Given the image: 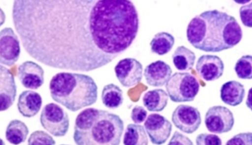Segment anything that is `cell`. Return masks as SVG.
<instances>
[{
	"mask_svg": "<svg viewBox=\"0 0 252 145\" xmlns=\"http://www.w3.org/2000/svg\"><path fill=\"white\" fill-rule=\"evenodd\" d=\"M124 122L117 115L95 108H88L77 116L73 140L78 145H118Z\"/></svg>",
	"mask_w": 252,
	"mask_h": 145,
	"instance_id": "3957f363",
	"label": "cell"
},
{
	"mask_svg": "<svg viewBox=\"0 0 252 145\" xmlns=\"http://www.w3.org/2000/svg\"><path fill=\"white\" fill-rule=\"evenodd\" d=\"M252 144V134L251 132L241 133L235 135L228 140L226 145H249Z\"/></svg>",
	"mask_w": 252,
	"mask_h": 145,
	"instance_id": "4316f807",
	"label": "cell"
},
{
	"mask_svg": "<svg viewBox=\"0 0 252 145\" xmlns=\"http://www.w3.org/2000/svg\"><path fill=\"white\" fill-rule=\"evenodd\" d=\"M236 3L240 4H244L251 1V0H233Z\"/></svg>",
	"mask_w": 252,
	"mask_h": 145,
	"instance_id": "d6a6232c",
	"label": "cell"
},
{
	"mask_svg": "<svg viewBox=\"0 0 252 145\" xmlns=\"http://www.w3.org/2000/svg\"><path fill=\"white\" fill-rule=\"evenodd\" d=\"M224 65L217 55H203L198 59L195 69L198 75L207 81H215L223 74Z\"/></svg>",
	"mask_w": 252,
	"mask_h": 145,
	"instance_id": "7c38bea8",
	"label": "cell"
},
{
	"mask_svg": "<svg viewBox=\"0 0 252 145\" xmlns=\"http://www.w3.org/2000/svg\"><path fill=\"white\" fill-rule=\"evenodd\" d=\"M147 112L145 108L139 105H135L131 110L130 118L136 124L143 122L147 118Z\"/></svg>",
	"mask_w": 252,
	"mask_h": 145,
	"instance_id": "83f0119b",
	"label": "cell"
},
{
	"mask_svg": "<svg viewBox=\"0 0 252 145\" xmlns=\"http://www.w3.org/2000/svg\"><path fill=\"white\" fill-rule=\"evenodd\" d=\"M197 145H222L221 139L214 134L201 133L198 134L195 139Z\"/></svg>",
	"mask_w": 252,
	"mask_h": 145,
	"instance_id": "484cf974",
	"label": "cell"
},
{
	"mask_svg": "<svg viewBox=\"0 0 252 145\" xmlns=\"http://www.w3.org/2000/svg\"><path fill=\"white\" fill-rule=\"evenodd\" d=\"M251 89H250L247 99L246 104L247 106L251 109Z\"/></svg>",
	"mask_w": 252,
	"mask_h": 145,
	"instance_id": "1f68e13d",
	"label": "cell"
},
{
	"mask_svg": "<svg viewBox=\"0 0 252 145\" xmlns=\"http://www.w3.org/2000/svg\"><path fill=\"white\" fill-rule=\"evenodd\" d=\"M49 90L55 101L72 112L94 104L97 98V87L94 80L82 73H57L50 81Z\"/></svg>",
	"mask_w": 252,
	"mask_h": 145,
	"instance_id": "277c9868",
	"label": "cell"
},
{
	"mask_svg": "<svg viewBox=\"0 0 252 145\" xmlns=\"http://www.w3.org/2000/svg\"><path fill=\"white\" fill-rule=\"evenodd\" d=\"M21 52L20 41L11 27L0 31V64L12 66L18 60Z\"/></svg>",
	"mask_w": 252,
	"mask_h": 145,
	"instance_id": "9c48e42d",
	"label": "cell"
},
{
	"mask_svg": "<svg viewBox=\"0 0 252 145\" xmlns=\"http://www.w3.org/2000/svg\"><path fill=\"white\" fill-rule=\"evenodd\" d=\"M101 100L107 108L116 109L123 102V92L118 85L113 83L107 84L102 90Z\"/></svg>",
	"mask_w": 252,
	"mask_h": 145,
	"instance_id": "44dd1931",
	"label": "cell"
},
{
	"mask_svg": "<svg viewBox=\"0 0 252 145\" xmlns=\"http://www.w3.org/2000/svg\"><path fill=\"white\" fill-rule=\"evenodd\" d=\"M12 17L32 57L54 68L86 72L126 50L139 24L132 0H14Z\"/></svg>",
	"mask_w": 252,
	"mask_h": 145,
	"instance_id": "6da1fadb",
	"label": "cell"
},
{
	"mask_svg": "<svg viewBox=\"0 0 252 145\" xmlns=\"http://www.w3.org/2000/svg\"><path fill=\"white\" fill-rule=\"evenodd\" d=\"M252 3L241 6L239 9L240 17L243 24L252 27Z\"/></svg>",
	"mask_w": 252,
	"mask_h": 145,
	"instance_id": "f1b7e54d",
	"label": "cell"
},
{
	"mask_svg": "<svg viewBox=\"0 0 252 145\" xmlns=\"http://www.w3.org/2000/svg\"><path fill=\"white\" fill-rule=\"evenodd\" d=\"M205 124L210 132L216 134L228 132L232 129L234 124L233 114L226 107L212 106L206 113Z\"/></svg>",
	"mask_w": 252,
	"mask_h": 145,
	"instance_id": "52a82bcc",
	"label": "cell"
},
{
	"mask_svg": "<svg viewBox=\"0 0 252 145\" xmlns=\"http://www.w3.org/2000/svg\"><path fill=\"white\" fill-rule=\"evenodd\" d=\"M40 121L42 126L55 137L64 136L69 126L67 112L55 103H50L44 106L40 114Z\"/></svg>",
	"mask_w": 252,
	"mask_h": 145,
	"instance_id": "8992f818",
	"label": "cell"
},
{
	"mask_svg": "<svg viewBox=\"0 0 252 145\" xmlns=\"http://www.w3.org/2000/svg\"><path fill=\"white\" fill-rule=\"evenodd\" d=\"M241 26L235 18L218 10L204 11L188 24L187 37L195 48L218 52L234 47L241 40Z\"/></svg>",
	"mask_w": 252,
	"mask_h": 145,
	"instance_id": "7a4b0ae2",
	"label": "cell"
},
{
	"mask_svg": "<svg viewBox=\"0 0 252 145\" xmlns=\"http://www.w3.org/2000/svg\"><path fill=\"white\" fill-rule=\"evenodd\" d=\"M44 72L36 63L26 61L18 68L17 76L22 85L28 89H37L44 82Z\"/></svg>",
	"mask_w": 252,
	"mask_h": 145,
	"instance_id": "4fadbf2b",
	"label": "cell"
},
{
	"mask_svg": "<svg viewBox=\"0 0 252 145\" xmlns=\"http://www.w3.org/2000/svg\"><path fill=\"white\" fill-rule=\"evenodd\" d=\"M199 87L197 79L189 72H175L165 85L168 96L174 102L193 101Z\"/></svg>",
	"mask_w": 252,
	"mask_h": 145,
	"instance_id": "5b68a950",
	"label": "cell"
},
{
	"mask_svg": "<svg viewBox=\"0 0 252 145\" xmlns=\"http://www.w3.org/2000/svg\"><path fill=\"white\" fill-rule=\"evenodd\" d=\"M175 42V38L171 34L160 32L155 35L150 45L152 52L163 55L169 52Z\"/></svg>",
	"mask_w": 252,
	"mask_h": 145,
	"instance_id": "603a6c76",
	"label": "cell"
},
{
	"mask_svg": "<svg viewBox=\"0 0 252 145\" xmlns=\"http://www.w3.org/2000/svg\"><path fill=\"white\" fill-rule=\"evenodd\" d=\"M6 16L3 10L0 7V27L5 23Z\"/></svg>",
	"mask_w": 252,
	"mask_h": 145,
	"instance_id": "4dcf8cb0",
	"label": "cell"
},
{
	"mask_svg": "<svg viewBox=\"0 0 252 145\" xmlns=\"http://www.w3.org/2000/svg\"><path fill=\"white\" fill-rule=\"evenodd\" d=\"M175 68L181 71L191 70L194 66L196 57L195 53L184 46L178 47L172 56Z\"/></svg>",
	"mask_w": 252,
	"mask_h": 145,
	"instance_id": "d6986e66",
	"label": "cell"
},
{
	"mask_svg": "<svg viewBox=\"0 0 252 145\" xmlns=\"http://www.w3.org/2000/svg\"><path fill=\"white\" fill-rule=\"evenodd\" d=\"M123 144L126 145H148V137L144 127L136 123L128 124L125 131Z\"/></svg>",
	"mask_w": 252,
	"mask_h": 145,
	"instance_id": "7402d4cb",
	"label": "cell"
},
{
	"mask_svg": "<svg viewBox=\"0 0 252 145\" xmlns=\"http://www.w3.org/2000/svg\"><path fill=\"white\" fill-rule=\"evenodd\" d=\"M42 103V97L38 93L26 90L22 92L19 96L17 108L23 116L31 118L38 113Z\"/></svg>",
	"mask_w": 252,
	"mask_h": 145,
	"instance_id": "2e32d148",
	"label": "cell"
},
{
	"mask_svg": "<svg viewBox=\"0 0 252 145\" xmlns=\"http://www.w3.org/2000/svg\"><path fill=\"white\" fill-rule=\"evenodd\" d=\"M168 94L161 89H156L146 92L142 98L144 106L151 112H160L166 106Z\"/></svg>",
	"mask_w": 252,
	"mask_h": 145,
	"instance_id": "ac0fdd59",
	"label": "cell"
},
{
	"mask_svg": "<svg viewBox=\"0 0 252 145\" xmlns=\"http://www.w3.org/2000/svg\"><path fill=\"white\" fill-rule=\"evenodd\" d=\"M252 57L243 55L236 62L234 70L238 77L242 79H251L252 77Z\"/></svg>",
	"mask_w": 252,
	"mask_h": 145,
	"instance_id": "cb8c5ba5",
	"label": "cell"
},
{
	"mask_svg": "<svg viewBox=\"0 0 252 145\" xmlns=\"http://www.w3.org/2000/svg\"><path fill=\"white\" fill-rule=\"evenodd\" d=\"M17 87L10 70L0 65V111L9 108L14 103Z\"/></svg>",
	"mask_w": 252,
	"mask_h": 145,
	"instance_id": "5bb4252c",
	"label": "cell"
},
{
	"mask_svg": "<svg viewBox=\"0 0 252 145\" xmlns=\"http://www.w3.org/2000/svg\"><path fill=\"white\" fill-rule=\"evenodd\" d=\"M171 120L176 127L187 134L196 131L201 123V115L198 109L185 104L176 107L172 113Z\"/></svg>",
	"mask_w": 252,
	"mask_h": 145,
	"instance_id": "ba28073f",
	"label": "cell"
},
{
	"mask_svg": "<svg viewBox=\"0 0 252 145\" xmlns=\"http://www.w3.org/2000/svg\"><path fill=\"white\" fill-rule=\"evenodd\" d=\"M0 145H5V143L3 142L2 139L0 138Z\"/></svg>",
	"mask_w": 252,
	"mask_h": 145,
	"instance_id": "836d02e7",
	"label": "cell"
},
{
	"mask_svg": "<svg viewBox=\"0 0 252 145\" xmlns=\"http://www.w3.org/2000/svg\"><path fill=\"white\" fill-rule=\"evenodd\" d=\"M245 94L244 85L235 80L224 83L220 90V97L221 100L224 103L232 106H236L241 103Z\"/></svg>",
	"mask_w": 252,
	"mask_h": 145,
	"instance_id": "e0dca14e",
	"label": "cell"
},
{
	"mask_svg": "<svg viewBox=\"0 0 252 145\" xmlns=\"http://www.w3.org/2000/svg\"><path fill=\"white\" fill-rule=\"evenodd\" d=\"M29 132L28 127L24 122L17 119L13 120L7 126L5 138L10 144L18 145L26 141Z\"/></svg>",
	"mask_w": 252,
	"mask_h": 145,
	"instance_id": "ffe728a7",
	"label": "cell"
},
{
	"mask_svg": "<svg viewBox=\"0 0 252 145\" xmlns=\"http://www.w3.org/2000/svg\"><path fill=\"white\" fill-rule=\"evenodd\" d=\"M144 125L151 142L156 145L164 144L172 131L171 122L165 117L157 113L150 114Z\"/></svg>",
	"mask_w": 252,
	"mask_h": 145,
	"instance_id": "8fae6325",
	"label": "cell"
},
{
	"mask_svg": "<svg viewBox=\"0 0 252 145\" xmlns=\"http://www.w3.org/2000/svg\"><path fill=\"white\" fill-rule=\"evenodd\" d=\"M168 145H193L191 141L186 136L176 131L174 132Z\"/></svg>",
	"mask_w": 252,
	"mask_h": 145,
	"instance_id": "f546056e",
	"label": "cell"
},
{
	"mask_svg": "<svg viewBox=\"0 0 252 145\" xmlns=\"http://www.w3.org/2000/svg\"><path fill=\"white\" fill-rule=\"evenodd\" d=\"M172 72V69L168 64L163 61L158 60L146 67L144 76L149 85L161 87L166 84Z\"/></svg>",
	"mask_w": 252,
	"mask_h": 145,
	"instance_id": "9a60e30c",
	"label": "cell"
},
{
	"mask_svg": "<svg viewBox=\"0 0 252 145\" xmlns=\"http://www.w3.org/2000/svg\"><path fill=\"white\" fill-rule=\"evenodd\" d=\"M114 71L118 80L125 87L137 85L142 78V65L135 58H126L120 60Z\"/></svg>",
	"mask_w": 252,
	"mask_h": 145,
	"instance_id": "30bf717a",
	"label": "cell"
},
{
	"mask_svg": "<svg viewBox=\"0 0 252 145\" xmlns=\"http://www.w3.org/2000/svg\"><path fill=\"white\" fill-rule=\"evenodd\" d=\"M28 144L29 145H54L56 142L47 133L42 130H36L31 134L28 140Z\"/></svg>",
	"mask_w": 252,
	"mask_h": 145,
	"instance_id": "d4e9b609",
	"label": "cell"
}]
</instances>
